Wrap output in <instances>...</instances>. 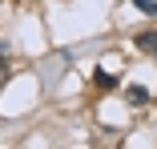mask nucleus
<instances>
[{"instance_id": "obj_4", "label": "nucleus", "mask_w": 157, "mask_h": 149, "mask_svg": "<svg viewBox=\"0 0 157 149\" xmlns=\"http://www.w3.org/2000/svg\"><path fill=\"white\" fill-rule=\"evenodd\" d=\"M133 4H137L141 12H149V16H157V0H133Z\"/></svg>"}, {"instance_id": "obj_3", "label": "nucleus", "mask_w": 157, "mask_h": 149, "mask_svg": "<svg viewBox=\"0 0 157 149\" xmlns=\"http://www.w3.org/2000/svg\"><path fill=\"white\" fill-rule=\"evenodd\" d=\"M93 81H97V89H117V77L113 73H97Z\"/></svg>"}, {"instance_id": "obj_2", "label": "nucleus", "mask_w": 157, "mask_h": 149, "mask_svg": "<svg viewBox=\"0 0 157 149\" xmlns=\"http://www.w3.org/2000/svg\"><path fill=\"white\" fill-rule=\"evenodd\" d=\"M129 101L133 105H149V89L145 85H129Z\"/></svg>"}, {"instance_id": "obj_1", "label": "nucleus", "mask_w": 157, "mask_h": 149, "mask_svg": "<svg viewBox=\"0 0 157 149\" xmlns=\"http://www.w3.org/2000/svg\"><path fill=\"white\" fill-rule=\"evenodd\" d=\"M133 40H137V48H145V52L157 56V32H153V28H149V32H137Z\"/></svg>"}]
</instances>
